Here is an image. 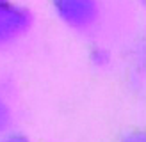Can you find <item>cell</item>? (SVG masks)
I'll return each mask as SVG.
<instances>
[{"mask_svg":"<svg viewBox=\"0 0 146 142\" xmlns=\"http://www.w3.org/2000/svg\"><path fill=\"white\" fill-rule=\"evenodd\" d=\"M32 23V14L27 7L11 0H0V46L18 39Z\"/></svg>","mask_w":146,"mask_h":142,"instance_id":"obj_1","label":"cell"},{"mask_svg":"<svg viewBox=\"0 0 146 142\" xmlns=\"http://www.w3.org/2000/svg\"><path fill=\"white\" fill-rule=\"evenodd\" d=\"M59 18L73 28H87L100 12L98 0H52Z\"/></svg>","mask_w":146,"mask_h":142,"instance_id":"obj_2","label":"cell"},{"mask_svg":"<svg viewBox=\"0 0 146 142\" xmlns=\"http://www.w3.org/2000/svg\"><path fill=\"white\" fill-rule=\"evenodd\" d=\"M9 123V108H7V105L0 99V131L4 130Z\"/></svg>","mask_w":146,"mask_h":142,"instance_id":"obj_3","label":"cell"},{"mask_svg":"<svg viewBox=\"0 0 146 142\" xmlns=\"http://www.w3.org/2000/svg\"><path fill=\"white\" fill-rule=\"evenodd\" d=\"M123 142H144V135H139V133H134L130 135V137H127Z\"/></svg>","mask_w":146,"mask_h":142,"instance_id":"obj_4","label":"cell"},{"mask_svg":"<svg viewBox=\"0 0 146 142\" xmlns=\"http://www.w3.org/2000/svg\"><path fill=\"white\" fill-rule=\"evenodd\" d=\"M2 142H29L25 137H21V135H11V137H7L5 140H2Z\"/></svg>","mask_w":146,"mask_h":142,"instance_id":"obj_5","label":"cell"}]
</instances>
